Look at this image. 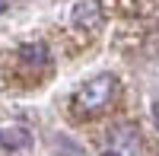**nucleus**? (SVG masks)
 I'll return each instance as SVG.
<instances>
[{
  "instance_id": "nucleus-1",
  "label": "nucleus",
  "mask_w": 159,
  "mask_h": 156,
  "mask_svg": "<svg viewBox=\"0 0 159 156\" xmlns=\"http://www.w3.org/2000/svg\"><path fill=\"white\" fill-rule=\"evenodd\" d=\"M118 96V80L111 73H102L96 76V80H89L83 89H76L73 99H70V105H73V118H96V115H102L105 108L115 102Z\"/></svg>"
},
{
  "instance_id": "nucleus-2",
  "label": "nucleus",
  "mask_w": 159,
  "mask_h": 156,
  "mask_svg": "<svg viewBox=\"0 0 159 156\" xmlns=\"http://www.w3.org/2000/svg\"><path fill=\"white\" fill-rule=\"evenodd\" d=\"M70 19H73L76 29H96L102 22V3L99 0H76Z\"/></svg>"
},
{
  "instance_id": "nucleus-3",
  "label": "nucleus",
  "mask_w": 159,
  "mask_h": 156,
  "mask_svg": "<svg viewBox=\"0 0 159 156\" xmlns=\"http://www.w3.org/2000/svg\"><path fill=\"white\" fill-rule=\"evenodd\" d=\"M19 61L25 64V67H32V70H45L51 64V54H48V48L42 42H32V45H22L19 48Z\"/></svg>"
},
{
  "instance_id": "nucleus-4",
  "label": "nucleus",
  "mask_w": 159,
  "mask_h": 156,
  "mask_svg": "<svg viewBox=\"0 0 159 156\" xmlns=\"http://www.w3.org/2000/svg\"><path fill=\"white\" fill-rule=\"evenodd\" d=\"M32 144V134L25 127H0V147L3 150H25Z\"/></svg>"
},
{
  "instance_id": "nucleus-5",
  "label": "nucleus",
  "mask_w": 159,
  "mask_h": 156,
  "mask_svg": "<svg viewBox=\"0 0 159 156\" xmlns=\"http://www.w3.org/2000/svg\"><path fill=\"white\" fill-rule=\"evenodd\" d=\"M111 140L118 147H124V150H140V134H137V127H130V124H118L115 131H111Z\"/></svg>"
},
{
  "instance_id": "nucleus-6",
  "label": "nucleus",
  "mask_w": 159,
  "mask_h": 156,
  "mask_svg": "<svg viewBox=\"0 0 159 156\" xmlns=\"http://www.w3.org/2000/svg\"><path fill=\"white\" fill-rule=\"evenodd\" d=\"M61 147H64V153H61V156H80V153H76L70 144H61Z\"/></svg>"
},
{
  "instance_id": "nucleus-7",
  "label": "nucleus",
  "mask_w": 159,
  "mask_h": 156,
  "mask_svg": "<svg viewBox=\"0 0 159 156\" xmlns=\"http://www.w3.org/2000/svg\"><path fill=\"white\" fill-rule=\"evenodd\" d=\"M153 118H156V127H159V102L153 105Z\"/></svg>"
},
{
  "instance_id": "nucleus-8",
  "label": "nucleus",
  "mask_w": 159,
  "mask_h": 156,
  "mask_svg": "<svg viewBox=\"0 0 159 156\" xmlns=\"http://www.w3.org/2000/svg\"><path fill=\"white\" fill-rule=\"evenodd\" d=\"M102 156H121V153H118V150H105Z\"/></svg>"
},
{
  "instance_id": "nucleus-9",
  "label": "nucleus",
  "mask_w": 159,
  "mask_h": 156,
  "mask_svg": "<svg viewBox=\"0 0 159 156\" xmlns=\"http://www.w3.org/2000/svg\"><path fill=\"white\" fill-rule=\"evenodd\" d=\"M7 7H10V0H0V13H3V10H7Z\"/></svg>"
}]
</instances>
